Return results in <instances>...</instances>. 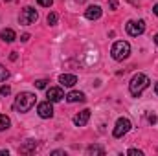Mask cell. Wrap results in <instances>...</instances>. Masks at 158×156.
Here are the masks:
<instances>
[{"label": "cell", "instance_id": "6da1fadb", "mask_svg": "<svg viewBox=\"0 0 158 156\" xmlns=\"http://www.w3.org/2000/svg\"><path fill=\"white\" fill-rule=\"evenodd\" d=\"M35 94L31 92H20L17 97H15V103H13V109L17 112H28L33 105H35Z\"/></svg>", "mask_w": 158, "mask_h": 156}, {"label": "cell", "instance_id": "7a4b0ae2", "mask_svg": "<svg viewBox=\"0 0 158 156\" xmlns=\"http://www.w3.org/2000/svg\"><path fill=\"white\" fill-rule=\"evenodd\" d=\"M147 86H149V77L145 74H136L134 77L131 79V83H129V90H131V94L134 97H138Z\"/></svg>", "mask_w": 158, "mask_h": 156}, {"label": "cell", "instance_id": "3957f363", "mask_svg": "<svg viewBox=\"0 0 158 156\" xmlns=\"http://www.w3.org/2000/svg\"><path fill=\"white\" fill-rule=\"evenodd\" d=\"M110 53H112V59H116V61H125V59L131 55V44L125 42V40H118V42H114Z\"/></svg>", "mask_w": 158, "mask_h": 156}, {"label": "cell", "instance_id": "277c9868", "mask_svg": "<svg viewBox=\"0 0 158 156\" xmlns=\"http://www.w3.org/2000/svg\"><path fill=\"white\" fill-rule=\"evenodd\" d=\"M37 11L33 9V7H24L22 11H20V17H19V22L22 24V26H30V24H35V20H37Z\"/></svg>", "mask_w": 158, "mask_h": 156}, {"label": "cell", "instance_id": "5b68a950", "mask_svg": "<svg viewBox=\"0 0 158 156\" xmlns=\"http://www.w3.org/2000/svg\"><path fill=\"white\" fill-rule=\"evenodd\" d=\"M125 30H127V33L131 37H138V35H142L145 31V22L143 20H129Z\"/></svg>", "mask_w": 158, "mask_h": 156}, {"label": "cell", "instance_id": "8992f818", "mask_svg": "<svg viewBox=\"0 0 158 156\" xmlns=\"http://www.w3.org/2000/svg\"><path fill=\"white\" fill-rule=\"evenodd\" d=\"M131 121L127 119V117H119L118 121H116V127H114V138H121V136H125L129 130H131Z\"/></svg>", "mask_w": 158, "mask_h": 156}, {"label": "cell", "instance_id": "52a82bcc", "mask_svg": "<svg viewBox=\"0 0 158 156\" xmlns=\"http://www.w3.org/2000/svg\"><path fill=\"white\" fill-rule=\"evenodd\" d=\"M37 112H39V116L42 117V119L52 117V116H53V107H52V101H42V103H39Z\"/></svg>", "mask_w": 158, "mask_h": 156}, {"label": "cell", "instance_id": "ba28073f", "mask_svg": "<svg viewBox=\"0 0 158 156\" xmlns=\"http://www.w3.org/2000/svg\"><path fill=\"white\" fill-rule=\"evenodd\" d=\"M46 97H48V101L57 103V101H61V99L64 97V92H63V88H59V86H52V88H48Z\"/></svg>", "mask_w": 158, "mask_h": 156}, {"label": "cell", "instance_id": "9c48e42d", "mask_svg": "<svg viewBox=\"0 0 158 156\" xmlns=\"http://www.w3.org/2000/svg\"><path fill=\"white\" fill-rule=\"evenodd\" d=\"M90 119V110L88 109H85V110H81L79 114L74 116V125H77V127H83V125H86V121Z\"/></svg>", "mask_w": 158, "mask_h": 156}, {"label": "cell", "instance_id": "30bf717a", "mask_svg": "<svg viewBox=\"0 0 158 156\" xmlns=\"http://www.w3.org/2000/svg\"><path fill=\"white\" fill-rule=\"evenodd\" d=\"M85 17H86L88 20H98V18L101 17V7H99V6H90V7L85 11Z\"/></svg>", "mask_w": 158, "mask_h": 156}, {"label": "cell", "instance_id": "8fae6325", "mask_svg": "<svg viewBox=\"0 0 158 156\" xmlns=\"http://www.w3.org/2000/svg\"><path fill=\"white\" fill-rule=\"evenodd\" d=\"M59 83H61L63 86H74V84L77 83V77L72 76V74H63V76L59 77Z\"/></svg>", "mask_w": 158, "mask_h": 156}, {"label": "cell", "instance_id": "7c38bea8", "mask_svg": "<svg viewBox=\"0 0 158 156\" xmlns=\"http://www.w3.org/2000/svg\"><path fill=\"white\" fill-rule=\"evenodd\" d=\"M0 39L4 40V42H13V40L17 39V35H15V31H13L11 28H6V30H2V33H0Z\"/></svg>", "mask_w": 158, "mask_h": 156}, {"label": "cell", "instance_id": "4fadbf2b", "mask_svg": "<svg viewBox=\"0 0 158 156\" xmlns=\"http://www.w3.org/2000/svg\"><path fill=\"white\" fill-rule=\"evenodd\" d=\"M66 99H68V103H77V101H85L86 97H85V94H83V92L74 90V92H70V94L66 96Z\"/></svg>", "mask_w": 158, "mask_h": 156}, {"label": "cell", "instance_id": "5bb4252c", "mask_svg": "<svg viewBox=\"0 0 158 156\" xmlns=\"http://www.w3.org/2000/svg\"><path fill=\"white\" fill-rule=\"evenodd\" d=\"M86 154H90V156H103L105 154V149L103 147H99V145H90L88 149H86Z\"/></svg>", "mask_w": 158, "mask_h": 156}, {"label": "cell", "instance_id": "9a60e30c", "mask_svg": "<svg viewBox=\"0 0 158 156\" xmlns=\"http://www.w3.org/2000/svg\"><path fill=\"white\" fill-rule=\"evenodd\" d=\"M35 149H37V142H31V140H30L26 145L20 147V153H31V151H35Z\"/></svg>", "mask_w": 158, "mask_h": 156}, {"label": "cell", "instance_id": "2e32d148", "mask_svg": "<svg viewBox=\"0 0 158 156\" xmlns=\"http://www.w3.org/2000/svg\"><path fill=\"white\" fill-rule=\"evenodd\" d=\"M9 125H11V119L6 116V114H2L0 116V132L6 130V129H9Z\"/></svg>", "mask_w": 158, "mask_h": 156}, {"label": "cell", "instance_id": "e0dca14e", "mask_svg": "<svg viewBox=\"0 0 158 156\" xmlns=\"http://www.w3.org/2000/svg\"><path fill=\"white\" fill-rule=\"evenodd\" d=\"M46 22H48L50 26H55V24H57V13H50V15L46 17Z\"/></svg>", "mask_w": 158, "mask_h": 156}, {"label": "cell", "instance_id": "ac0fdd59", "mask_svg": "<svg viewBox=\"0 0 158 156\" xmlns=\"http://www.w3.org/2000/svg\"><path fill=\"white\" fill-rule=\"evenodd\" d=\"M7 77H9V72H7V70L0 64V83H2V81H6Z\"/></svg>", "mask_w": 158, "mask_h": 156}, {"label": "cell", "instance_id": "d6986e66", "mask_svg": "<svg viewBox=\"0 0 158 156\" xmlns=\"http://www.w3.org/2000/svg\"><path fill=\"white\" fill-rule=\"evenodd\" d=\"M9 94H11V86H9V84L0 86V96H9Z\"/></svg>", "mask_w": 158, "mask_h": 156}, {"label": "cell", "instance_id": "ffe728a7", "mask_svg": "<svg viewBox=\"0 0 158 156\" xmlns=\"http://www.w3.org/2000/svg\"><path fill=\"white\" fill-rule=\"evenodd\" d=\"M127 154H129V156H143V153H142V151H138V149H129V151H127Z\"/></svg>", "mask_w": 158, "mask_h": 156}, {"label": "cell", "instance_id": "44dd1931", "mask_svg": "<svg viewBox=\"0 0 158 156\" xmlns=\"http://www.w3.org/2000/svg\"><path fill=\"white\" fill-rule=\"evenodd\" d=\"M46 84H48L46 79H39V81H35V86H37V88H46Z\"/></svg>", "mask_w": 158, "mask_h": 156}, {"label": "cell", "instance_id": "7402d4cb", "mask_svg": "<svg viewBox=\"0 0 158 156\" xmlns=\"http://www.w3.org/2000/svg\"><path fill=\"white\" fill-rule=\"evenodd\" d=\"M37 2H39V6H42V7H50L53 4V0H37Z\"/></svg>", "mask_w": 158, "mask_h": 156}, {"label": "cell", "instance_id": "603a6c76", "mask_svg": "<svg viewBox=\"0 0 158 156\" xmlns=\"http://www.w3.org/2000/svg\"><path fill=\"white\" fill-rule=\"evenodd\" d=\"M109 6H110V9H116V7H118V0H110Z\"/></svg>", "mask_w": 158, "mask_h": 156}, {"label": "cell", "instance_id": "cb8c5ba5", "mask_svg": "<svg viewBox=\"0 0 158 156\" xmlns=\"http://www.w3.org/2000/svg\"><path fill=\"white\" fill-rule=\"evenodd\" d=\"M20 40H22V42H26V40H30V35H28V33H24V35H20Z\"/></svg>", "mask_w": 158, "mask_h": 156}, {"label": "cell", "instance_id": "d4e9b609", "mask_svg": "<svg viewBox=\"0 0 158 156\" xmlns=\"http://www.w3.org/2000/svg\"><path fill=\"white\" fill-rule=\"evenodd\" d=\"M147 119H149L151 123H155V121H156V116H155V114H149V116H147Z\"/></svg>", "mask_w": 158, "mask_h": 156}, {"label": "cell", "instance_id": "484cf974", "mask_svg": "<svg viewBox=\"0 0 158 156\" xmlns=\"http://www.w3.org/2000/svg\"><path fill=\"white\" fill-rule=\"evenodd\" d=\"M17 57H19V55H17V51H11V55H9V59H11V61H17Z\"/></svg>", "mask_w": 158, "mask_h": 156}, {"label": "cell", "instance_id": "4316f807", "mask_svg": "<svg viewBox=\"0 0 158 156\" xmlns=\"http://www.w3.org/2000/svg\"><path fill=\"white\" fill-rule=\"evenodd\" d=\"M52 154H55V156H61V154H64V151H53Z\"/></svg>", "mask_w": 158, "mask_h": 156}, {"label": "cell", "instance_id": "83f0119b", "mask_svg": "<svg viewBox=\"0 0 158 156\" xmlns=\"http://www.w3.org/2000/svg\"><path fill=\"white\" fill-rule=\"evenodd\" d=\"M153 13H155V15H156V17H158V4H156V6H155V7H153Z\"/></svg>", "mask_w": 158, "mask_h": 156}, {"label": "cell", "instance_id": "f1b7e54d", "mask_svg": "<svg viewBox=\"0 0 158 156\" xmlns=\"http://www.w3.org/2000/svg\"><path fill=\"white\" fill-rule=\"evenodd\" d=\"M4 154L7 156V151H0V156H4Z\"/></svg>", "mask_w": 158, "mask_h": 156}, {"label": "cell", "instance_id": "f546056e", "mask_svg": "<svg viewBox=\"0 0 158 156\" xmlns=\"http://www.w3.org/2000/svg\"><path fill=\"white\" fill-rule=\"evenodd\" d=\"M155 92L158 94V81H156V84H155Z\"/></svg>", "mask_w": 158, "mask_h": 156}, {"label": "cell", "instance_id": "4dcf8cb0", "mask_svg": "<svg viewBox=\"0 0 158 156\" xmlns=\"http://www.w3.org/2000/svg\"><path fill=\"white\" fill-rule=\"evenodd\" d=\"M155 42H156V46H158V33L155 35Z\"/></svg>", "mask_w": 158, "mask_h": 156}, {"label": "cell", "instance_id": "1f68e13d", "mask_svg": "<svg viewBox=\"0 0 158 156\" xmlns=\"http://www.w3.org/2000/svg\"><path fill=\"white\" fill-rule=\"evenodd\" d=\"M4 2H11V0H4Z\"/></svg>", "mask_w": 158, "mask_h": 156}, {"label": "cell", "instance_id": "d6a6232c", "mask_svg": "<svg viewBox=\"0 0 158 156\" xmlns=\"http://www.w3.org/2000/svg\"><path fill=\"white\" fill-rule=\"evenodd\" d=\"M77 2H85V0H77Z\"/></svg>", "mask_w": 158, "mask_h": 156}]
</instances>
